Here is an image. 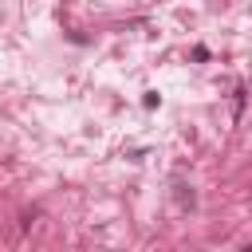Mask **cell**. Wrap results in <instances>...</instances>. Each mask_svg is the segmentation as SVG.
<instances>
[]
</instances>
